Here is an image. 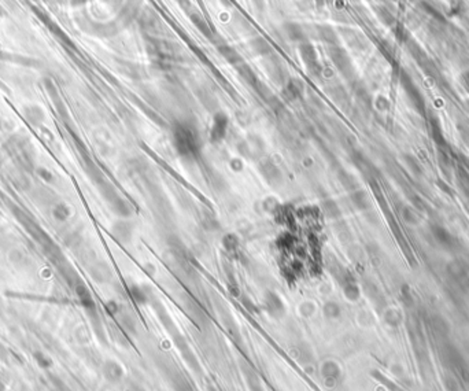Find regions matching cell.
Segmentation results:
<instances>
[{
    "instance_id": "14",
    "label": "cell",
    "mask_w": 469,
    "mask_h": 391,
    "mask_svg": "<svg viewBox=\"0 0 469 391\" xmlns=\"http://www.w3.org/2000/svg\"><path fill=\"white\" fill-rule=\"evenodd\" d=\"M321 210H323L324 216L329 220H338L342 216L338 203L331 198H325L321 201Z\"/></svg>"
},
{
    "instance_id": "23",
    "label": "cell",
    "mask_w": 469,
    "mask_h": 391,
    "mask_svg": "<svg viewBox=\"0 0 469 391\" xmlns=\"http://www.w3.org/2000/svg\"><path fill=\"white\" fill-rule=\"evenodd\" d=\"M222 244L225 246V248L228 251H233V250H236L238 246H239V240H238V238H236L233 233H228V235L224 238Z\"/></svg>"
},
{
    "instance_id": "3",
    "label": "cell",
    "mask_w": 469,
    "mask_h": 391,
    "mask_svg": "<svg viewBox=\"0 0 469 391\" xmlns=\"http://www.w3.org/2000/svg\"><path fill=\"white\" fill-rule=\"evenodd\" d=\"M257 166H258V172L262 176L266 183H268L270 187L273 188H279L283 185L284 183V176H283V172H281L280 166L277 165V162L270 157H261L258 162H257Z\"/></svg>"
},
{
    "instance_id": "16",
    "label": "cell",
    "mask_w": 469,
    "mask_h": 391,
    "mask_svg": "<svg viewBox=\"0 0 469 391\" xmlns=\"http://www.w3.org/2000/svg\"><path fill=\"white\" fill-rule=\"evenodd\" d=\"M189 19L192 21L193 25L197 26V29L199 30L202 34H205L207 38H211V36H213V29H211V26L207 24V21H206L205 18L202 17L201 14H198V13L189 14Z\"/></svg>"
},
{
    "instance_id": "4",
    "label": "cell",
    "mask_w": 469,
    "mask_h": 391,
    "mask_svg": "<svg viewBox=\"0 0 469 391\" xmlns=\"http://www.w3.org/2000/svg\"><path fill=\"white\" fill-rule=\"evenodd\" d=\"M299 55L303 65H305L306 70L311 77H320L323 74V65L320 63L317 51L313 47V44L309 42L301 43L299 44Z\"/></svg>"
},
{
    "instance_id": "9",
    "label": "cell",
    "mask_w": 469,
    "mask_h": 391,
    "mask_svg": "<svg viewBox=\"0 0 469 391\" xmlns=\"http://www.w3.org/2000/svg\"><path fill=\"white\" fill-rule=\"evenodd\" d=\"M328 54H329V58L335 65V68L339 70L340 73H343V74H347V72L350 70V59L346 55L340 47L338 46H332L329 50H328Z\"/></svg>"
},
{
    "instance_id": "12",
    "label": "cell",
    "mask_w": 469,
    "mask_h": 391,
    "mask_svg": "<svg viewBox=\"0 0 469 391\" xmlns=\"http://www.w3.org/2000/svg\"><path fill=\"white\" fill-rule=\"evenodd\" d=\"M284 30L285 34H287L289 40H292V42H297L299 43V44L307 42V40H306L305 30H303V28H302L299 24H297V22H287V24H284Z\"/></svg>"
},
{
    "instance_id": "11",
    "label": "cell",
    "mask_w": 469,
    "mask_h": 391,
    "mask_svg": "<svg viewBox=\"0 0 469 391\" xmlns=\"http://www.w3.org/2000/svg\"><path fill=\"white\" fill-rule=\"evenodd\" d=\"M218 52H220V55H221L222 58L225 59L226 62L230 63V65H233V66H239L240 63H243L242 55L234 50L233 47L228 46L225 43L221 44V46H218Z\"/></svg>"
},
{
    "instance_id": "21",
    "label": "cell",
    "mask_w": 469,
    "mask_h": 391,
    "mask_svg": "<svg viewBox=\"0 0 469 391\" xmlns=\"http://www.w3.org/2000/svg\"><path fill=\"white\" fill-rule=\"evenodd\" d=\"M338 180H339V183L343 185L344 188L354 189L357 187L356 179H354L350 173L343 170V169H340L339 172H338Z\"/></svg>"
},
{
    "instance_id": "7",
    "label": "cell",
    "mask_w": 469,
    "mask_h": 391,
    "mask_svg": "<svg viewBox=\"0 0 469 391\" xmlns=\"http://www.w3.org/2000/svg\"><path fill=\"white\" fill-rule=\"evenodd\" d=\"M303 91H305L303 83H302L299 79L289 77L288 80L285 81V84L283 85V92H281V95H283L285 102L292 103V102L301 99L302 95H303Z\"/></svg>"
},
{
    "instance_id": "17",
    "label": "cell",
    "mask_w": 469,
    "mask_h": 391,
    "mask_svg": "<svg viewBox=\"0 0 469 391\" xmlns=\"http://www.w3.org/2000/svg\"><path fill=\"white\" fill-rule=\"evenodd\" d=\"M317 36L321 42H324L328 46H336L338 43V37H336L335 30L332 29L331 26L328 25H320L317 26Z\"/></svg>"
},
{
    "instance_id": "18",
    "label": "cell",
    "mask_w": 469,
    "mask_h": 391,
    "mask_svg": "<svg viewBox=\"0 0 469 391\" xmlns=\"http://www.w3.org/2000/svg\"><path fill=\"white\" fill-rule=\"evenodd\" d=\"M266 309H268L269 313L273 316H280L281 313H283V310H284L280 298L275 294L266 295Z\"/></svg>"
},
{
    "instance_id": "22",
    "label": "cell",
    "mask_w": 469,
    "mask_h": 391,
    "mask_svg": "<svg viewBox=\"0 0 469 391\" xmlns=\"http://www.w3.org/2000/svg\"><path fill=\"white\" fill-rule=\"evenodd\" d=\"M75 291H77V295H79V298H80V301L83 302V305H84L85 307H93L92 297H91L89 291L87 290L84 286H81L80 284V286L75 288Z\"/></svg>"
},
{
    "instance_id": "8",
    "label": "cell",
    "mask_w": 469,
    "mask_h": 391,
    "mask_svg": "<svg viewBox=\"0 0 469 391\" xmlns=\"http://www.w3.org/2000/svg\"><path fill=\"white\" fill-rule=\"evenodd\" d=\"M266 72H268L270 80L275 81L276 84L284 85L285 81L289 79L288 73H287V69H285L284 65L280 62V59L277 58L269 59L268 65H266Z\"/></svg>"
},
{
    "instance_id": "13",
    "label": "cell",
    "mask_w": 469,
    "mask_h": 391,
    "mask_svg": "<svg viewBox=\"0 0 469 391\" xmlns=\"http://www.w3.org/2000/svg\"><path fill=\"white\" fill-rule=\"evenodd\" d=\"M250 48L252 50V52L256 55H261V56H268L272 55V46L269 44V42L264 37H254L250 42Z\"/></svg>"
},
{
    "instance_id": "24",
    "label": "cell",
    "mask_w": 469,
    "mask_h": 391,
    "mask_svg": "<svg viewBox=\"0 0 469 391\" xmlns=\"http://www.w3.org/2000/svg\"><path fill=\"white\" fill-rule=\"evenodd\" d=\"M52 214L55 216V219L59 220V221H63V220H66L70 214V211L67 209L66 205H58V206L55 207L54 210H52Z\"/></svg>"
},
{
    "instance_id": "2",
    "label": "cell",
    "mask_w": 469,
    "mask_h": 391,
    "mask_svg": "<svg viewBox=\"0 0 469 391\" xmlns=\"http://www.w3.org/2000/svg\"><path fill=\"white\" fill-rule=\"evenodd\" d=\"M147 51L150 52L155 62L162 66H169L170 63L179 59V51L172 43L165 42L161 38L150 37L147 40Z\"/></svg>"
},
{
    "instance_id": "10",
    "label": "cell",
    "mask_w": 469,
    "mask_h": 391,
    "mask_svg": "<svg viewBox=\"0 0 469 391\" xmlns=\"http://www.w3.org/2000/svg\"><path fill=\"white\" fill-rule=\"evenodd\" d=\"M203 173H205V177L207 183H209V185L216 192H222L224 191V188L226 187V181L216 169L211 168V166H205Z\"/></svg>"
},
{
    "instance_id": "1",
    "label": "cell",
    "mask_w": 469,
    "mask_h": 391,
    "mask_svg": "<svg viewBox=\"0 0 469 391\" xmlns=\"http://www.w3.org/2000/svg\"><path fill=\"white\" fill-rule=\"evenodd\" d=\"M173 147L184 161L198 162L202 158V143L197 128L188 121H177L172 125Z\"/></svg>"
},
{
    "instance_id": "5",
    "label": "cell",
    "mask_w": 469,
    "mask_h": 391,
    "mask_svg": "<svg viewBox=\"0 0 469 391\" xmlns=\"http://www.w3.org/2000/svg\"><path fill=\"white\" fill-rule=\"evenodd\" d=\"M229 128V118L222 111H216L213 115V122L210 128V140L211 143H221L225 139Z\"/></svg>"
},
{
    "instance_id": "6",
    "label": "cell",
    "mask_w": 469,
    "mask_h": 391,
    "mask_svg": "<svg viewBox=\"0 0 469 391\" xmlns=\"http://www.w3.org/2000/svg\"><path fill=\"white\" fill-rule=\"evenodd\" d=\"M134 224L129 219H121L114 223L111 227V235L120 243H128L133 238Z\"/></svg>"
},
{
    "instance_id": "19",
    "label": "cell",
    "mask_w": 469,
    "mask_h": 391,
    "mask_svg": "<svg viewBox=\"0 0 469 391\" xmlns=\"http://www.w3.org/2000/svg\"><path fill=\"white\" fill-rule=\"evenodd\" d=\"M160 22L158 17H157V14L152 13V11H144L142 14V19H140V24H142L143 28H146L147 30H155L157 29V24Z\"/></svg>"
},
{
    "instance_id": "20",
    "label": "cell",
    "mask_w": 469,
    "mask_h": 391,
    "mask_svg": "<svg viewBox=\"0 0 469 391\" xmlns=\"http://www.w3.org/2000/svg\"><path fill=\"white\" fill-rule=\"evenodd\" d=\"M201 223L203 225L206 231H218L220 229V223H218V220L216 219V216H213L209 211H206L202 214Z\"/></svg>"
},
{
    "instance_id": "15",
    "label": "cell",
    "mask_w": 469,
    "mask_h": 391,
    "mask_svg": "<svg viewBox=\"0 0 469 391\" xmlns=\"http://www.w3.org/2000/svg\"><path fill=\"white\" fill-rule=\"evenodd\" d=\"M236 69H238V73H239V76L242 77V80L246 81L251 88H254V87L258 84V81H260L258 80V77H257L254 70L248 66L247 63H240L239 66H236Z\"/></svg>"
}]
</instances>
